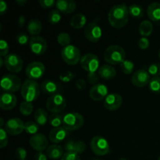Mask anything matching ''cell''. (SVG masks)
<instances>
[{
    "instance_id": "6da1fadb",
    "label": "cell",
    "mask_w": 160,
    "mask_h": 160,
    "mask_svg": "<svg viewBox=\"0 0 160 160\" xmlns=\"http://www.w3.org/2000/svg\"><path fill=\"white\" fill-rule=\"evenodd\" d=\"M129 10L125 4H117L112 6L108 13V20L112 28H122L129 20Z\"/></svg>"
},
{
    "instance_id": "7a4b0ae2",
    "label": "cell",
    "mask_w": 160,
    "mask_h": 160,
    "mask_svg": "<svg viewBox=\"0 0 160 160\" xmlns=\"http://www.w3.org/2000/svg\"><path fill=\"white\" fill-rule=\"evenodd\" d=\"M41 86L38 83L33 80L28 79L22 84L20 93L23 99L28 102L35 101L40 95Z\"/></svg>"
},
{
    "instance_id": "3957f363",
    "label": "cell",
    "mask_w": 160,
    "mask_h": 160,
    "mask_svg": "<svg viewBox=\"0 0 160 160\" xmlns=\"http://www.w3.org/2000/svg\"><path fill=\"white\" fill-rule=\"evenodd\" d=\"M126 58L124 49L120 45H110L104 52V59L106 62L111 65L121 64Z\"/></svg>"
},
{
    "instance_id": "277c9868",
    "label": "cell",
    "mask_w": 160,
    "mask_h": 160,
    "mask_svg": "<svg viewBox=\"0 0 160 160\" xmlns=\"http://www.w3.org/2000/svg\"><path fill=\"white\" fill-rule=\"evenodd\" d=\"M84 120L78 112H69L63 116L62 127L68 131L78 130L84 125Z\"/></svg>"
},
{
    "instance_id": "5b68a950",
    "label": "cell",
    "mask_w": 160,
    "mask_h": 160,
    "mask_svg": "<svg viewBox=\"0 0 160 160\" xmlns=\"http://www.w3.org/2000/svg\"><path fill=\"white\" fill-rule=\"evenodd\" d=\"M2 90L7 93H13L21 89V81L17 76L13 74L3 75L0 82Z\"/></svg>"
},
{
    "instance_id": "8992f818",
    "label": "cell",
    "mask_w": 160,
    "mask_h": 160,
    "mask_svg": "<svg viewBox=\"0 0 160 160\" xmlns=\"http://www.w3.org/2000/svg\"><path fill=\"white\" fill-rule=\"evenodd\" d=\"M61 56L64 62L70 66L78 64L81 61V52L78 47L70 45L62 48L61 51Z\"/></svg>"
},
{
    "instance_id": "52a82bcc",
    "label": "cell",
    "mask_w": 160,
    "mask_h": 160,
    "mask_svg": "<svg viewBox=\"0 0 160 160\" xmlns=\"http://www.w3.org/2000/svg\"><path fill=\"white\" fill-rule=\"evenodd\" d=\"M67 106L66 98L59 93L50 95L46 101V108L53 113H58L65 109Z\"/></svg>"
},
{
    "instance_id": "ba28073f",
    "label": "cell",
    "mask_w": 160,
    "mask_h": 160,
    "mask_svg": "<svg viewBox=\"0 0 160 160\" xmlns=\"http://www.w3.org/2000/svg\"><path fill=\"white\" fill-rule=\"evenodd\" d=\"M81 67L84 69L88 73H96L99 67V59L98 56L92 53H87L81 57L80 61Z\"/></svg>"
},
{
    "instance_id": "9c48e42d",
    "label": "cell",
    "mask_w": 160,
    "mask_h": 160,
    "mask_svg": "<svg viewBox=\"0 0 160 160\" xmlns=\"http://www.w3.org/2000/svg\"><path fill=\"white\" fill-rule=\"evenodd\" d=\"M91 148L94 154L96 156H103L109 153V142L102 136H95L91 141Z\"/></svg>"
},
{
    "instance_id": "30bf717a",
    "label": "cell",
    "mask_w": 160,
    "mask_h": 160,
    "mask_svg": "<svg viewBox=\"0 0 160 160\" xmlns=\"http://www.w3.org/2000/svg\"><path fill=\"white\" fill-rule=\"evenodd\" d=\"M45 71V67L44 63H42V62H38V61H34V62L28 64L26 70H25V73H26L27 77L30 80L35 81V80L40 79L44 75Z\"/></svg>"
},
{
    "instance_id": "8fae6325",
    "label": "cell",
    "mask_w": 160,
    "mask_h": 160,
    "mask_svg": "<svg viewBox=\"0 0 160 160\" xmlns=\"http://www.w3.org/2000/svg\"><path fill=\"white\" fill-rule=\"evenodd\" d=\"M4 65L6 70L12 73H19L23 66V59L16 54H9L4 57Z\"/></svg>"
},
{
    "instance_id": "7c38bea8",
    "label": "cell",
    "mask_w": 160,
    "mask_h": 160,
    "mask_svg": "<svg viewBox=\"0 0 160 160\" xmlns=\"http://www.w3.org/2000/svg\"><path fill=\"white\" fill-rule=\"evenodd\" d=\"M29 46L31 52L38 56L45 54L47 51V42L45 38L41 36H34L30 39Z\"/></svg>"
},
{
    "instance_id": "4fadbf2b",
    "label": "cell",
    "mask_w": 160,
    "mask_h": 160,
    "mask_svg": "<svg viewBox=\"0 0 160 160\" xmlns=\"http://www.w3.org/2000/svg\"><path fill=\"white\" fill-rule=\"evenodd\" d=\"M102 31L95 23H88L84 28V36L91 42H98L101 39Z\"/></svg>"
},
{
    "instance_id": "5bb4252c",
    "label": "cell",
    "mask_w": 160,
    "mask_h": 160,
    "mask_svg": "<svg viewBox=\"0 0 160 160\" xmlns=\"http://www.w3.org/2000/svg\"><path fill=\"white\" fill-rule=\"evenodd\" d=\"M5 130L10 135H19L24 131V123L19 118H11L5 124Z\"/></svg>"
},
{
    "instance_id": "9a60e30c",
    "label": "cell",
    "mask_w": 160,
    "mask_h": 160,
    "mask_svg": "<svg viewBox=\"0 0 160 160\" xmlns=\"http://www.w3.org/2000/svg\"><path fill=\"white\" fill-rule=\"evenodd\" d=\"M131 83L138 88H143L149 83L150 75L148 71L144 69L137 70L131 76Z\"/></svg>"
},
{
    "instance_id": "2e32d148",
    "label": "cell",
    "mask_w": 160,
    "mask_h": 160,
    "mask_svg": "<svg viewBox=\"0 0 160 160\" xmlns=\"http://www.w3.org/2000/svg\"><path fill=\"white\" fill-rule=\"evenodd\" d=\"M108 94L107 86L103 84H97L94 85L89 91V96L92 100L99 102L105 99Z\"/></svg>"
},
{
    "instance_id": "e0dca14e",
    "label": "cell",
    "mask_w": 160,
    "mask_h": 160,
    "mask_svg": "<svg viewBox=\"0 0 160 160\" xmlns=\"http://www.w3.org/2000/svg\"><path fill=\"white\" fill-rule=\"evenodd\" d=\"M123 102V98L119 94L111 93L104 99V106L109 111H115L120 109Z\"/></svg>"
},
{
    "instance_id": "ac0fdd59",
    "label": "cell",
    "mask_w": 160,
    "mask_h": 160,
    "mask_svg": "<svg viewBox=\"0 0 160 160\" xmlns=\"http://www.w3.org/2000/svg\"><path fill=\"white\" fill-rule=\"evenodd\" d=\"M29 144L33 149L38 152H42L48 148V142L44 134H37L30 138Z\"/></svg>"
},
{
    "instance_id": "d6986e66",
    "label": "cell",
    "mask_w": 160,
    "mask_h": 160,
    "mask_svg": "<svg viewBox=\"0 0 160 160\" xmlns=\"http://www.w3.org/2000/svg\"><path fill=\"white\" fill-rule=\"evenodd\" d=\"M17 102V97L12 93L4 92L0 97V107L4 110H11L16 106Z\"/></svg>"
},
{
    "instance_id": "ffe728a7",
    "label": "cell",
    "mask_w": 160,
    "mask_h": 160,
    "mask_svg": "<svg viewBox=\"0 0 160 160\" xmlns=\"http://www.w3.org/2000/svg\"><path fill=\"white\" fill-rule=\"evenodd\" d=\"M56 7L62 13L70 14L76 10L77 4L73 0H59L56 2Z\"/></svg>"
},
{
    "instance_id": "44dd1931",
    "label": "cell",
    "mask_w": 160,
    "mask_h": 160,
    "mask_svg": "<svg viewBox=\"0 0 160 160\" xmlns=\"http://www.w3.org/2000/svg\"><path fill=\"white\" fill-rule=\"evenodd\" d=\"M41 91L46 95H52L58 94L61 91V86L52 80H45L41 84Z\"/></svg>"
},
{
    "instance_id": "7402d4cb",
    "label": "cell",
    "mask_w": 160,
    "mask_h": 160,
    "mask_svg": "<svg viewBox=\"0 0 160 160\" xmlns=\"http://www.w3.org/2000/svg\"><path fill=\"white\" fill-rule=\"evenodd\" d=\"M68 135V131L63 128V127H60V128H53L48 134V138L53 143H60L62 142L66 138Z\"/></svg>"
},
{
    "instance_id": "603a6c76",
    "label": "cell",
    "mask_w": 160,
    "mask_h": 160,
    "mask_svg": "<svg viewBox=\"0 0 160 160\" xmlns=\"http://www.w3.org/2000/svg\"><path fill=\"white\" fill-rule=\"evenodd\" d=\"M147 14L148 18L152 21H160V3H151L147 9Z\"/></svg>"
},
{
    "instance_id": "cb8c5ba5",
    "label": "cell",
    "mask_w": 160,
    "mask_h": 160,
    "mask_svg": "<svg viewBox=\"0 0 160 160\" xmlns=\"http://www.w3.org/2000/svg\"><path fill=\"white\" fill-rule=\"evenodd\" d=\"M98 73L100 78L105 80H110L117 75L115 68L110 65H103L98 69Z\"/></svg>"
},
{
    "instance_id": "d4e9b609",
    "label": "cell",
    "mask_w": 160,
    "mask_h": 160,
    "mask_svg": "<svg viewBox=\"0 0 160 160\" xmlns=\"http://www.w3.org/2000/svg\"><path fill=\"white\" fill-rule=\"evenodd\" d=\"M87 18L83 13H77L71 17L70 20V24L72 28L75 29H81L86 26Z\"/></svg>"
},
{
    "instance_id": "484cf974",
    "label": "cell",
    "mask_w": 160,
    "mask_h": 160,
    "mask_svg": "<svg viewBox=\"0 0 160 160\" xmlns=\"http://www.w3.org/2000/svg\"><path fill=\"white\" fill-rule=\"evenodd\" d=\"M46 155L52 159H62L64 155L63 149L58 145H52L46 149Z\"/></svg>"
},
{
    "instance_id": "4316f807",
    "label": "cell",
    "mask_w": 160,
    "mask_h": 160,
    "mask_svg": "<svg viewBox=\"0 0 160 160\" xmlns=\"http://www.w3.org/2000/svg\"><path fill=\"white\" fill-rule=\"evenodd\" d=\"M42 22L38 19H33L30 20L28 24V31L30 34L34 36H38L42 32Z\"/></svg>"
},
{
    "instance_id": "83f0119b",
    "label": "cell",
    "mask_w": 160,
    "mask_h": 160,
    "mask_svg": "<svg viewBox=\"0 0 160 160\" xmlns=\"http://www.w3.org/2000/svg\"><path fill=\"white\" fill-rule=\"evenodd\" d=\"M153 31V25L149 20H143L138 27V32L142 37H148Z\"/></svg>"
},
{
    "instance_id": "f1b7e54d",
    "label": "cell",
    "mask_w": 160,
    "mask_h": 160,
    "mask_svg": "<svg viewBox=\"0 0 160 160\" xmlns=\"http://www.w3.org/2000/svg\"><path fill=\"white\" fill-rule=\"evenodd\" d=\"M34 120H35L36 123L40 126H44L46 124L47 121H48V113L45 109L39 108L34 112Z\"/></svg>"
},
{
    "instance_id": "f546056e",
    "label": "cell",
    "mask_w": 160,
    "mask_h": 160,
    "mask_svg": "<svg viewBox=\"0 0 160 160\" xmlns=\"http://www.w3.org/2000/svg\"><path fill=\"white\" fill-rule=\"evenodd\" d=\"M129 14L134 18L140 19L144 16V9L141 5L132 4L128 6Z\"/></svg>"
},
{
    "instance_id": "4dcf8cb0",
    "label": "cell",
    "mask_w": 160,
    "mask_h": 160,
    "mask_svg": "<svg viewBox=\"0 0 160 160\" xmlns=\"http://www.w3.org/2000/svg\"><path fill=\"white\" fill-rule=\"evenodd\" d=\"M48 121H49L50 125L54 128H60L63 122V117L58 113H52L48 118Z\"/></svg>"
},
{
    "instance_id": "1f68e13d",
    "label": "cell",
    "mask_w": 160,
    "mask_h": 160,
    "mask_svg": "<svg viewBox=\"0 0 160 160\" xmlns=\"http://www.w3.org/2000/svg\"><path fill=\"white\" fill-rule=\"evenodd\" d=\"M120 69L122 72L125 74H131L134 69V64L132 61L125 59L121 64H120Z\"/></svg>"
},
{
    "instance_id": "d6a6232c",
    "label": "cell",
    "mask_w": 160,
    "mask_h": 160,
    "mask_svg": "<svg viewBox=\"0 0 160 160\" xmlns=\"http://www.w3.org/2000/svg\"><path fill=\"white\" fill-rule=\"evenodd\" d=\"M148 88L152 92L155 94L160 93V78H152L148 83Z\"/></svg>"
},
{
    "instance_id": "836d02e7",
    "label": "cell",
    "mask_w": 160,
    "mask_h": 160,
    "mask_svg": "<svg viewBox=\"0 0 160 160\" xmlns=\"http://www.w3.org/2000/svg\"><path fill=\"white\" fill-rule=\"evenodd\" d=\"M61 18H62L61 12L57 9H54V10H52L48 14V21L51 24H57L61 20Z\"/></svg>"
},
{
    "instance_id": "e575fe53",
    "label": "cell",
    "mask_w": 160,
    "mask_h": 160,
    "mask_svg": "<svg viewBox=\"0 0 160 160\" xmlns=\"http://www.w3.org/2000/svg\"><path fill=\"white\" fill-rule=\"evenodd\" d=\"M38 129V124L37 123H34L33 121H28L24 123V131L28 134L35 135V134H37Z\"/></svg>"
},
{
    "instance_id": "d590c367",
    "label": "cell",
    "mask_w": 160,
    "mask_h": 160,
    "mask_svg": "<svg viewBox=\"0 0 160 160\" xmlns=\"http://www.w3.org/2000/svg\"><path fill=\"white\" fill-rule=\"evenodd\" d=\"M33 105L31 102H21L20 106V112H21L22 115L23 116H29L31 115V112H33Z\"/></svg>"
},
{
    "instance_id": "8d00e7d4",
    "label": "cell",
    "mask_w": 160,
    "mask_h": 160,
    "mask_svg": "<svg viewBox=\"0 0 160 160\" xmlns=\"http://www.w3.org/2000/svg\"><path fill=\"white\" fill-rule=\"evenodd\" d=\"M57 42L61 46L67 47L70 45V34L66 32H62L58 35Z\"/></svg>"
},
{
    "instance_id": "74e56055",
    "label": "cell",
    "mask_w": 160,
    "mask_h": 160,
    "mask_svg": "<svg viewBox=\"0 0 160 160\" xmlns=\"http://www.w3.org/2000/svg\"><path fill=\"white\" fill-rule=\"evenodd\" d=\"M148 73L150 76H152L153 78H158L160 76V63L154 62L152 63L148 68Z\"/></svg>"
},
{
    "instance_id": "f35d334b",
    "label": "cell",
    "mask_w": 160,
    "mask_h": 160,
    "mask_svg": "<svg viewBox=\"0 0 160 160\" xmlns=\"http://www.w3.org/2000/svg\"><path fill=\"white\" fill-rule=\"evenodd\" d=\"M8 141L9 138L5 128H0V148H3L7 146Z\"/></svg>"
},
{
    "instance_id": "ab89813d",
    "label": "cell",
    "mask_w": 160,
    "mask_h": 160,
    "mask_svg": "<svg viewBox=\"0 0 160 160\" xmlns=\"http://www.w3.org/2000/svg\"><path fill=\"white\" fill-rule=\"evenodd\" d=\"M9 44L6 41L3 40L2 39L0 41V56L1 57H6L9 52Z\"/></svg>"
},
{
    "instance_id": "60d3db41",
    "label": "cell",
    "mask_w": 160,
    "mask_h": 160,
    "mask_svg": "<svg viewBox=\"0 0 160 160\" xmlns=\"http://www.w3.org/2000/svg\"><path fill=\"white\" fill-rule=\"evenodd\" d=\"M86 149V145L84 142H81V141H78L75 142L74 144V150L73 152L77 153V154H82Z\"/></svg>"
},
{
    "instance_id": "b9f144b4",
    "label": "cell",
    "mask_w": 160,
    "mask_h": 160,
    "mask_svg": "<svg viewBox=\"0 0 160 160\" xmlns=\"http://www.w3.org/2000/svg\"><path fill=\"white\" fill-rule=\"evenodd\" d=\"M16 39H17V43L21 45H27L28 42H30L29 36L25 33H20L19 34H17Z\"/></svg>"
},
{
    "instance_id": "7bdbcfd3",
    "label": "cell",
    "mask_w": 160,
    "mask_h": 160,
    "mask_svg": "<svg viewBox=\"0 0 160 160\" xmlns=\"http://www.w3.org/2000/svg\"><path fill=\"white\" fill-rule=\"evenodd\" d=\"M75 74L73 73L70 71H66L64 73H62V74L59 75V79L60 81H63L64 83H68L70 82L71 80H73L74 78Z\"/></svg>"
},
{
    "instance_id": "ee69618b",
    "label": "cell",
    "mask_w": 160,
    "mask_h": 160,
    "mask_svg": "<svg viewBox=\"0 0 160 160\" xmlns=\"http://www.w3.org/2000/svg\"><path fill=\"white\" fill-rule=\"evenodd\" d=\"M138 45V47L141 48V49L145 50L149 47L150 41L148 38L142 37L139 39Z\"/></svg>"
},
{
    "instance_id": "f6af8a7d",
    "label": "cell",
    "mask_w": 160,
    "mask_h": 160,
    "mask_svg": "<svg viewBox=\"0 0 160 160\" xmlns=\"http://www.w3.org/2000/svg\"><path fill=\"white\" fill-rule=\"evenodd\" d=\"M99 78H100L99 75H98V73H97V72H96V73H88V76H87L88 81L90 84H94V85L97 84V83H98Z\"/></svg>"
},
{
    "instance_id": "bcb514c9",
    "label": "cell",
    "mask_w": 160,
    "mask_h": 160,
    "mask_svg": "<svg viewBox=\"0 0 160 160\" xmlns=\"http://www.w3.org/2000/svg\"><path fill=\"white\" fill-rule=\"evenodd\" d=\"M15 156L19 160H26L27 151L23 148H17L15 152Z\"/></svg>"
},
{
    "instance_id": "7dc6e473",
    "label": "cell",
    "mask_w": 160,
    "mask_h": 160,
    "mask_svg": "<svg viewBox=\"0 0 160 160\" xmlns=\"http://www.w3.org/2000/svg\"><path fill=\"white\" fill-rule=\"evenodd\" d=\"M39 4L42 8L45 9H49L52 6H56V2L55 0H40L39 1Z\"/></svg>"
},
{
    "instance_id": "c3c4849f",
    "label": "cell",
    "mask_w": 160,
    "mask_h": 160,
    "mask_svg": "<svg viewBox=\"0 0 160 160\" xmlns=\"http://www.w3.org/2000/svg\"><path fill=\"white\" fill-rule=\"evenodd\" d=\"M61 160H81L79 155L74 152H65Z\"/></svg>"
},
{
    "instance_id": "681fc988",
    "label": "cell",
    "mask_w": 160,
    "mask_h": 160,
    "mask_svg": "<svg viewBox=\"0 0 160 160\" xmlns=\"http://www.w3.org/2000/svg\"><path fill=\"white\" fill-rule=\"evenodd\" d=\"M74 144L75 142H73V141H69V142H67L65 145L66 152H73V150H74Z\"/></svg>"
},
{
    "instance_id": "f907efd6",
    "label": "cell",
    "mask_w": 160,
    "mask_h": 160,
    "mask_svg": "<svg viewBox=\"0 0 160 160\" xmlns=\"http://www.w3.org/2000/svg\"><path fill=\"white\" fill-rule=\"evenodd\" d=\"M75 85L78 90H84L86 87V82L84 80L79 79L75 82Z\"/></svg>"
},
{
    "instance_id": "816d5d0a",
    "label": "cell",
    "mask_w": 160,
    "mask_h": 160,
    "mask_svg": "<svg viewBox=\"0 0 160 160\" xmlns=\"http://www.w3.org/2000/svg\"><path fill=\"white\" fill-rule=\"evenodd\" d=\"M6 11H7V3L3 0H1L0 2V15H4Z\"/></svg>"
},
{
    "instance_id": "f5cc1de1",
    "label": "cell",
    "mask_w": 160,
    "mask_h": 160,
    "mask_svg": "<svg viewBox=\"0 0 160 160\" xmlns=\"http://www.w3.org/2000/svg\"><path fill=\"white\" fill-rule=\"evenodd\" d=\"M35 160H47V156L42 152H38L34 157Z\"/></svg>"
},
{
    "instance_id": "db71d44e",
    "label": "cell",
    "mask_w": 160,
    "mask_h": 160,
    "mask_svg": "<svg viewBox=\"0 0 160 160\" xmlns=\"http://www.w3.org/2000/svg\"><path fill=\"white\" fill-rule=\"evenodd\" d=\"M17 22H18V26L20 27V28H22L23 26H24L25 22H26V17L23 15L20 16L18 18V20H17Z\"/></svg>"
},
{
    "instance_id": "11a10c76",
    "label": "cell",
    "mask_w": 160,
    "mask_h": 160,
    "mask_svg": "<svg viewBox=\"0 0 160 160\" xmlns=\"http://www.w3.org/2000/svg\"><path fill=\"white\" fill-rule=\"evenodd\" d=\"M16 2L17 5H19L20 6H23V5H25L27 3L26 0H16Z\"/></svg>"
},
{
    "instance_id": "9f6ffc18",
    "label": "cell",
    "mask_w": 160,
    "mask_h": 160,
    "mask_svg": "<svg viewBox=\"0 0 160 160\" xmlns=\"http://www.w3.org/2000/svg\"><path fill=\"white\" fill-rule=\"evenodd\" d=\"M4 119L0 118V127H1V128H2V127L4 126Z\"/></svg>"
},
{
    "instance_id": "6f0895ef",
    "label": "cell",
    "mask_w": 160,
    "mask_h": 160,
    "mask_svg": "<svg viewBox=\"0 0 160 160\" xmlns=\"http://www.w3.org/2000/svg\"><path fill=\"white\" fill-rule=\"evenodd\" d=\"M3 64H5L4 63V59H2V57H1V56H0V67H2L3 66Z\"/></svg>"
},
{
    "instance_id": "680465c9",
    "label": "cell",
    "mask_w": 160,
    "mask_h": 160,
    "mask_svg": "<svg viewBox=\"0 0 160 160\" xmlns=\"http://www.w3.org/2000/svg\"><path fill=\"white\" fill-rule=\"evenodd\" d=\"M159 59H160V49H159Z\"/></svg>"
},
{
    "instance_id": "91938a15",
    "label": "cell",
    "mask_w": 160,
    "mask_h": 160,
    "mask_svg": "<svg viewBox=\"0 0 160 160\" xmlns=\"http://www.w3.org/2000/svg\"><path fill=\"white\" fill-rule=\"evenodd\" d=\"M93 160H99V159H93Z\"/></svg>"
},
{
    "instance_id": "94428289",
    "label": "cell",
    "mask_w": 160,
    "mask_h": 160,
    "mask_svg": "<svg viewBox=\"0 0 160 160\" xmlns=\"http://www.w3.org/2000/svg\"><path fill=\"white\" fill-rule=\"evenodd\" d=\"M158 160H160V156L159 157V159H158Z\"/></svg>"
}]
</instances>
